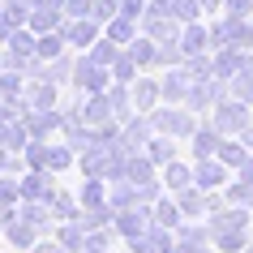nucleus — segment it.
<instances>
[{"mask_svg":"<svg viewBox=\"0 0 253 253\" xmlns=\"http://www.w3.org/2000/svg\"><path fill=\"white\" fill-rule=\"evenodd\" d=\"M214 125H219V133H245L249 112H245L240 99H227V103H219V112H214Z\"/></svg>","mask_w":253,"mask_h":253,"instance_id":"1","label":"nucleus"},{"mask_svg":"<svg viewBox=\"0 0 253 253\" xmlns=\"http://www.w3.org/2000/svg\"><path fill=\"white\" fill-rule=\"evenodd\" d=\"M193 180H198L202 189L223 185V159H202V163H198V172H193Z\"/></svg>","mask_w":253,"mask_h":253,"instance_id":"2","label":"nucleus"},{"mask_svg":"<svg viewBox=\"0 0 253 253\" xmlns=\"http://www.w3.org/2000/svg\"><path fill=\"white\" fill-rule=\"evenodd\" d=\"M155 125H163V133H172V137L193 133V120H185L180 112H159V116H155Z\"/></svg>","mask_w":253,"mask_h":253,"instance_id":"3","label":"nucleus"},{"mask_svg":"<svg viewBox=\"0 0 253 253\" xmlns=\"http://www.w3.org/2000/svg\"><path fill=\"white\" fill-rule=\"evenodd\" d=\"M129 56L137 60V69H146L150 60H159V43H150V39H133V43H129Z\"/></svg>","mask_w":253,"mask_h":253,"instance_id":"4","label":"nucleus"},{"mask_svg":"<svg viewBox=\"0 0 253 253\" xmlns=\"http://www.w3.org/2000/svg\"><path fill=\"white\" fill-rule=\"evenodd\" d=\"M107 39H116V43H133V22H129V13H116L112 22H107Z\"/></svg>","mask_w":253,"mask_h":253,"instance_id":"5","label":"nucleus"},{"mask_svg":"<svg viewBox=\"0 0 253 253\" xmlns=\"http://www.w3.org/2000/svg\"><path fill=\"white\" fill-rule=\"evenodd\" d=\"M133 245H137V253H168V249H172V236H168L163 227H155V236L133 240Z\"/></svg>","mask_w":253,"mask_h":253,"instance_id":"6","label":"nucleus"},{"mask_svg":"<svg viewBox=\"0 0 253 253\" xmlns=\"http://www.w3.org/2000/svg\"><path fill=\"white\" fill-rule=\"evenodd\" d=\"M176 198H180V202H176V206H180V211H185V214H202V211H206V202H202V189H180V193H176Z\"/></svg>","mask_w":253,"mask_h":253,"instance_id":"7","label":"nucleus"},{"mask_svg":"<svg viewBox=\"0 0 253 253\" xmlns=\"http://www.w3.org/2000/svg\"><path fill=\"white\" fill-rule=\"evenodd\" d=\"M232 90H236L240 103H253V69H240L236 78H232Z\"/></svg>","mask_w":253,"mask_h":253,"instance_id":"8","label":"nucleus"},{"mask_svg":"<svg viewBox=\"0 0 253 253\" xmlns=\"http://www.w3.org/2000/svg\"><path fill=\"white\" fill-rule=\"evenodd\" d=\"M116 232H125L129 240H137V236H142V214H133L129 206H125V214L116 219Z\"/></svg>","mask_w":253,"mask_h":253,"instance_id":"9","label":"nucleus"},{"mask_svg":"<svg viewBox=\"0 0 253 253\" xmlns=\"http://www.w3.org/2000/svg\"><path fill=\"white\" fill-rule=\"evenodd\" d=\"M69 35H73V43H94L99 39V30H94L90 17H73V30H69Z\"/></svg>","mask_w":253,"mask_h":253,"instance_id":"10","label":"nucleus"},{"mask_svg":"<svg viewBox=\"0 0 253 253\" xmlns=\"http://www.w3.org/2000/svg\"><path fill=\"white\" fill-rule=\"evenodd\" d=\"M202 47H206V30L202 26H193V30H185V35H180V52H202Z\"/></svg>","mask_w":253,"mask_h":253,"instance_id":"11","label":"nucleus"},{"mask_svg":"<svg viewBox=\"0 0 253 253\" xmlns=\"http://www.w3.org/2000/svg\"><path fill=\"white\" fill-rule=\"evenodd\" d=\"M189 180H193V168H185V163H168V185H172V189H185L189 185Z\"/></svg>","mask_w":253,"mask_h":253,"instance_id":"12","label":"nucleus"},{"mask_svg":"<svg viewBox=\"0 0 253 253\" xmlns=\"http://www.w3.org/2000/svg\"><path fill=\"white\" fill-rule=\"evenodd\" d=\"M219 159H223L227 168H240V163H245V146H240V142H219Z\"/></svg>","mask_w":253,"mask_h":253,"instance_id":"13","label":"nucleus"},{"mask_svg":"<svg viewBox=\"0 0 253 253\" xmlns=\"http://www.w3.org/2000/svg\"><path fill=\"white\" fill-rule=\"evenodd\" d=\"M9 240L22 245V249H35V232H30V223H9Z\"/></svg>","mask_w":253,"mask_h":253,"instance_id":"14","label":"nucleus"},{"mask_svg":"<svg viewBox=\"0 0 253 253\" xmlns=\"http://www.w3.org/2000/svg\"><path fill=\"white\" fill-rule=\"evenodd\" d=\"M116 56H120V43L116 39H107L94 47V65H116Z\"/></svg>","mask_w":253,"mask_h":253,"instance_id":"15","label":"nucleus"},{"mask_svg":"<svg viewBox=\"0 0 253 253\" xmlns=\"http://www.w3.org/2000/svg\"><path fill=\"white\" fill-rule=\"evenodd\" d=\"M133 94H137V107H155V99H159V86H155V82H137Z\"/></svg>","mask_w":253,"mask_h":253,"instance_id":"16","label":"nucleus"},{"mask_svg":"<svg viewBox=\"0 0 253 253\" xmlns=\"http://www.w3.org/2000/svg\"><path fill=\"white\" fill-rule=\"evenodd\" d=\"M17 198H22V185H13V180H0V206H13Z\"/></svg>","mask_w":253,"mask_h":253,"instance_id":"17","label":"nucleus"},{"mask_svg":"<svg viewBox=\"0 0 253 253\" xmlns=\"http://www.w3.org/2000/svg\"><path fill=\"white\" fill-rule=\"evenodd\" d=\"M65 9H69V17H86L94 9V0H65Z\"/></svg>","mask_w":253,"mask_h":253,"instance_id":"18","label":"nucleus"},{"mask_svg":"<svg viewBox=\"0 0 253 253\" xmlns=\"http://www.w3.org/2000/svg\"><path fill=\"white\" fill-rule=\"evenodd\" d=\"M150 159H168L172 163V146H168L163 137H155V142H150Z\"/></svg>","mask_w":253,"mask_h":253,"instance_id":"19","label":"nucleus"},{"mask_svg":"<svg viewBox=\"0 0 253 253\" xmlns=\"http://www.w3.org/2000/svg\"><path fill=\"white\" fill-rule=\"evenodd\" d=\"M180 90H185V78H180V73L163 82V94H168V99H180Z\"/></svg>","mask_w":253,"mask_h":253,"instance_id":"20","label":"nucleus"},{"mask_svg":"<svg viewBox=\"0 0 253 253\" xmlns=\"http://www.w3.org/2000/svg\"><path fill=\"white\" fill-rule=\"evenodd\" d=\"M172 9L180 17H193V13H198V0H172Z\"/></svg>","mask_w":253,"mask_h":253,"instance_id":"21","label":"nucleus"},{"mask_svg":"<svg viewBox=\"0 0 253 253\" xmlns=\"http://www.w3.org/2000/svg\"><path fill=\"white\" fill-rule=\"evenodd\" d=\"M240 180H245V185H253V159H245V172H240Z\"/></svg>","mask_w":253,"mask_h":253,"instance_id":"22","label":"nucleus"},{"mask_svg":"<svg viewBox=\"0 0 253 253\" xmlns=\"http://www.w3.org/2000/svg\"><path fill=\"white\" fill-rule=\"evenodd\" d=\"M245 146H253V125H245Z\"/></svg>","mask_w":253,"mask_h":253,"instance_id":"23","label":"nucleus"},{"mask_svg":"<svg viewBox=\"0 0 253 253\" xmlns=\"http://www.w3.org/2000/svg\"><path fill=\"white\" fill-rule=\"evenodd\" d=\"M35 253H60V249H52V245H35Z\"/></svg>","mask_w":253,"mask_h":253,"instance_id":"24","label":"nucleus"}]
</instances>
